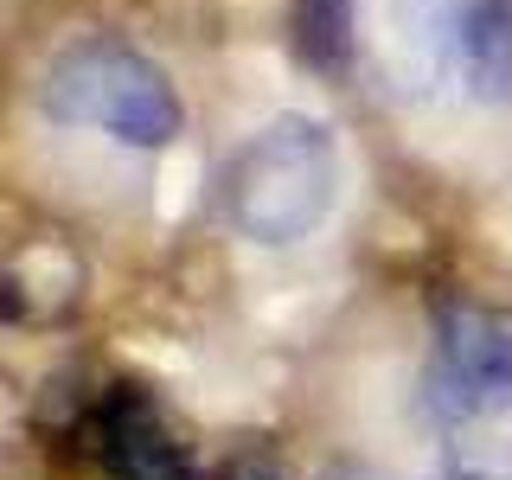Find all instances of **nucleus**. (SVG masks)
<instances>
[{"label": "nucleus", "mask_w": 512, "mask_h": 480, "mask_svg": "<svg viewBox=\"0 0 512 480\" xmlns=\"http://www.w3.org/2000/svg\"><path fill=\"white\" fill-rule=\"evenodd\" d=\"M340 135H333L320 116H269L244 148L231 154L224 167V218L244 244L263 250H288V244H308L320 224L333 218L340 205Z\"/></svg>", "instance_id": "f257e3e1"}, {"label": "nucleus", "mask_w": 512, "mask_h": 480, "mask_svg": "<svg viewBox=\"0 0 512 480\" xmlns=\"http://www.w3.org/2000/svg\"><path fill=\"white\" fill-rule=\"evenodd\" d=\"M39 109L64 128H90V135H109L141 154H160L186 128V103L173 77L109 32H90V39H71L64 52H52V64L39 71Z\"/></svg>", "instance_id": "f03ea898"}, {"label": "nucleus", "mask_w": 512, "mask_h": 480, "mask_svg": "<svg viewBox=\"0 0 512 480\" xmlns=\"http://www.w3.org/2000/svg\"><path fill=\"white\" fill-rule=\"evenodd\" d=\"M423 397L442 423H493L512 410V308L448 301L429 333Z\"/></svg>", "instance_id": "7ed1b4c3"}, {"label": "nucleus", "mask_w": 512, "mask_h": 480, "mask_svg": "<svg viewBox=\"0 0 512 480\" xmlns=\"http://www.w3.org/2000/svg\"><path fill=\"white\" fill-rule=\"evenodd\" d=\"M84 461L96 480H192V455L173 436L160 404L135 384H109L77 423Z\"/></svg>", "instance_id": "20e7f679"}, {"label": "nucleus", "mask_w": 512, "mask_h": 480, "mask_svg": "<svg viewBox=\"0 0 512 480\" xmlns=\"http://www.w3.org/2000/svg\"><path fill=\"white\" fill-rule=\"evenodd\" d=\"M455 32H461V0H384L378 45L391 84L404 96H436L442 84H455Z\"/></svg>", "instance_id": "39448f33"}, {"label": "nucleus", "mask_w": 512, "mask_h": 480, "mask_svg": "<svg viewBox=\"0 0 512 480\" xmlns=\"http://www.w3.org/2000/svg\"><path fill=\"white\" fill-rule=\"evenodd\" d=\"M455 84L487 109L512 103V0H461Z\"/></svg>", "instance_id": "423d86ee"}, {"label": "nucleus", "mask_w": 512, "mask_h": 480, "mask_svg": "<svg viewBox=\"0 0 512 480\" xmlns=\"http://www.w3.org/2000/svg\"><path fill=\"white\" fill-rule=\"evenodd\" d=\"M314 480H391L384 468H372V461H327Z\"/></svg>", "instance_id": "0eeeda50"}, {"label": "nucleus", "mask_w": 512, "mask_h": 480, "mask_svg": "<svg viewBox=\"0 0 512 480\" xmlns=\"http://www.w3.org/2000/svg\"><path fill=\"white\" fill-rule=\"evenodd\" d=\"M218 480H282L269 461H256V455H237L231 468H218Z\"/></svg>", "instance_id": "6e6552de"}, {"label": "nucleus", "mask_w": 512, "mask_h": 480, "mask_svg": "<svg viewBox=\"0 0 512 480\" xmlns=\"http://www.w3.org/2000/svg\"><path fill=\"white\" fill-rule=\"evenodd\" d=\"M442 480H512L506 468H448Z\"/></svg>", "instance_id": "1a4fd4ad"}]
</instances>
